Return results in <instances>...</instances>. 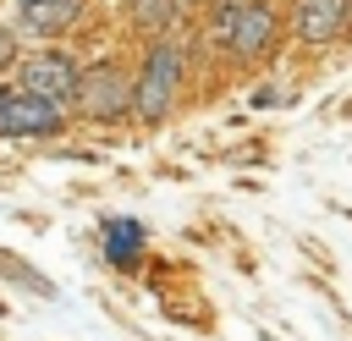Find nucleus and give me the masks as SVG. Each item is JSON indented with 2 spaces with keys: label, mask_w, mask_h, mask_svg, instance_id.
<instances>
[{
  "label": "nucleus",
  "mask_w": 352,
  "mask_h": 341,
  "mask_svg": "<svg viewBox=\"0 0 352 341\" xmlns=\"http://www.w3.org/2000/svg\"><path fill=\"white\" fill-rule=\"evenodd\" d=\"M176 82H182V50H176V44H160V50L148 55L138 88H132L138 116H143V121H160V116L170 110V99H176Z\"/></svg>",
  "instance_id": "obj_1"
},
{
  "label": "nucleus",
  "mask_w": 352,
  "mask_h": 341,
  "mask_svg": "<svg viewBox=\"0 0 352 341\" xmlns=\"http://www.w3.org/2000/svg\"><path fill=\"white\" fill-rule=\"evenodd\" d=\"M220 38H226L236 55H258V50H270V38H275V11L258 6V0H231V6L220 11Z\"/></svg>",
  "instance_id": "obj_2"
},
{
  "label": "nucleus",
  "mask_w": 352,
  "mask_h": 341,
  "mask_svg": "<svg viewBox=\"0 0 352 341\" xmlns=\"http://www.w3.org/2000/svg\"><path fill=\"white\" fill-rule=\"evenodd\" d=\"M60 126V104L33 94V88H11L0 94V132H16V138H38V132H55Z\"/></svg>",
  "instance_id": "obj_3"
},
{
  "label": "nucleus",
  "mask_w": 352,
  "mask_h": 341,
  "mask_svg": "<svg viewBox=\"0 0 352 341\" xmlns=\"http://www.w3.org/2000/svg\"><path fill=\"white\" fill-rule=\"evenodd\" d=\"M77 99H82V110H88V116L110 121V116H121V110L132 104V82H126L116 66H94V72L77 82Z\"/></svg>",
  "instance_id": "obj_4"
},
{
  "label": "nucleus",
  "mask_w": 352,
  "mask_h": 341,
  "mask_svg": "<svg viewBox=\"0 0 352 341\" xmlns=\"http://www.w3.org/2000/svg\"><path fill=\"white\" fill-rule=\"evenodd\" d=\"M22 82H28L33 94L55 99V104H72V99H77L82 72H77L66 55H33V60H28V72H22Z\"/></svg>",
  "instance_id": "obj_5"
},
{
  "label": "nucleus",
  "mask_w": 352,
  "mask_h": 341,
  "mask_svg": "<svg viewBox=\"0 0 352 341\" xmlns=\"http://www.w3.org/2000/svg\"><path fill=\"white\" fill-rule=\"evenodd\" d=\"M341 28H346V0H302L297 6V33L308 44H330V38H341Z\"/></svg>",
  "instance_id": "obj_6"
},
{
  "label": "nucleus",
  "mask_w": 352,
  "mask_h": 341,
  "mask_svg": "<svg viewBox=\"0 0 352 341\" xmlns=\"http://www.w3.org/2000/svg\"><path fill=\"white\" fill-rule=\"evenodd\" d=\"M72 16H77V0H22V11H16L22 33H33V38H50V33H60Z\"/></svg>",
  "instance_id": "obj_7"
},
{
  "label": "nucleus",
  "mask_w": 352,
  "mask_h": 341,
  "mask_svg": "<svg viewBox=\"0 0 352 341\" xmlns=\"http://www.w3.org/2000/svg\"><path fill=\"white\" fill-rule=\"evenodd\" d=\"M138 248H143V226H138V220H110V226H104V258H110V264L126 270V264L138 258Z\"/></svg>",
  "instance_id": "obj_8"
},
{
  "label": "nucleus",
  "mask_w": 352,
  "mask_h": 341,
  "mask_svg": "<svg viewBox=\"0 0 352 341\" xmlns=\"http://www.w3.org/2000/svg\"><path fill=\"white\" fill-rule=\"evenodd\" d=\"M132 6V22L138 28H165L176 16V0H126Z\"/></svg>",
  "instance_id": "obj_9"
},
{
  "label": "nucleus",
  "mask_w": 352,
  "mask_h": 341,
  "mask_svg": "<svg viewBox=\"0 0 352 341\" xmlns=\"http://www.w3.org/2000/svg\"><path fill=\"white\" fill-rule=\"evenodd\" d=\"M11 50H16V44H11V33H6V28H0V66H6V60H11Z\"/></svg>",
  "instance_id": "obj_10"
},
{
  "label": "nucleus",
  "mask_w": 352,
  "mask_h": 341,
  "mask_svg": "<svg viewBox=\"0 0 352 341\" xmlns=\"http://www.w3.org/2000/svg\"><path fill=\"white\" fill-rule=\"evenodd\" d=\"M346 28H352V0H346Z\"/></svg>",
  "instance_id": "obj_11"
}]
</instances>
